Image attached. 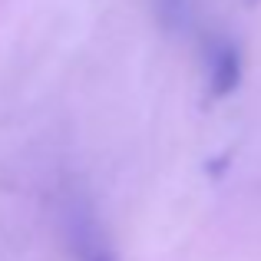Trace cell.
<instances>
[{
  "instance_id": "6da1fadb",
  "label": "cell",
  "mask_w": 261,
  "mask_h": 261,
  "mask_svg": "<svg viewBox=\"0 0 261 261\" xmlns=\"http://www.w3.org/2000/svg\"><path fill=\"white\" fill-rule=\"evenodd\" d=\"M66 245L73 251V261H119L96 222V212L86 202H73L66 208Z\"/></svg>"
},
{
  "instance_id": "7a4b0ae2",
  "label": "cell",
  "mask_w": 261,
  "mask_h": 261,
  "mask_svg": "<svg viewBox=\"0 0 261 261\" xmlns=\"http://www.w3.org/2000/svg\"><path fill=\"white\" fill-rule=\"evenodd\" d=\"M242 50L231 40H215L208 46V96L212 99H228L242 86Z\"/></svg>"
},
{
  "instance_id": "3957f363",
  "label": "cell",
  "mask_w": 261,
  "mask_h": 261,
  "mask_svg": "<svg viewBox=\"0 0 261 261\" xmlns=\"http://www.w3.org/2000/svg\"><path fill=\"white\" fill-rule=\"evenodd\" d=\"M155 13H159V23L169 27V30H178V27H189L192 20V0H152Z\"/></svg>"
},
{
  "instance_id": "277c9868",
  "label": "cell",
  "mask_w": 261,
  "mask_h": 261,
  "mask_svg": "<svg viewBox=\"0 0 261 261\" xmlns=\"http://www.w3.org/2000/svg\"><path fill=\"white\" fill-rule=\"evenodd\" d=\"M251 4H258V0H251Z\"/></svg>"
}]
</instances>
